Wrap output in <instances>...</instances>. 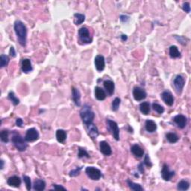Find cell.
Returning a JSON list of instances; mask_svg holds the SVG:
<instances>
[{
  "label": "cell",
  "instance_id": "cell-32",
  "mask_svg": "<svg viewBox=\"0 0 191 191\" xmlns=\"http://www.w3.org/2000/svg\"><path fill=\"white\" fill-rule=\"evenodd\" d=\"M9 61L10 58L8 55H1V56H0V67L2 68L7 66L8 63H9Z\"/></svg>",
  "mask_w": 191,
  "mask_h": 191
},
{
  "label": "cell",
  "instance_id": "cell-42",
  "mask_svg": "<svg viewBox=\"0 0 191 191\" xmlns=\"http://www.w3.org/2000/svg\"><path fill=\"white\" fill-rule=\"evenodd\" d=\"M52 187L53 188H54V190H66V188L65 187H63V186H61V185H52Z\"/></svg>",
  "mask_w": 191,
  "mask_h": 191
},
{
  "label": "cell",
  "instance_id": "cell-45",
  "mask_svg": "<svg viewBox=\"0 0 191 191\" xmlns=\"http://www.w3.org/2000/svg\"><path fill=\"white\" fill-rule=\"evenodd\" d=\"M9 54H10V55L13 58H15L16 55H16V51H15L14 48L13 47H10V51H9Z\"/></svg>",
  "mask_w": 191,
  "mask_h": 191
},
{
  "label": "cell",
  "instance_id": "cell-33",
  "mask_svg": "<svg viewBox=\"0 0 191 191\" xmlns=\"http://www.w3.org/2000/svg\"><path fill=\"white\" fill-rule=\"evenodd\" d=\"M8 99L11 101L14 105H17L19 103V100L16 96L14 92H10L8 93Z\"/></svg>",
  "mask_w": 191,
  "mask_h": 191
},
{
  "label": "cell",
  "instance_id": "cell-12",
  "mask_svg": "<svg viewBox=\"0 0 191 191\" xmlns=\"http://www.w3.org/2000/svg\"><path fill=\"white\" fill-rule=\"evenodd\" d=\"M94 63H95L96 69L97 70V71L102 72V70L105 69V58H104V56L100 55L96 56Z\"/></svg>",
  "mask_w": 191,
  "mask_h": 191
},
{
  "label": "cell",
  "instance_id": "cell-44",
  "mask_svg": "<svg viewBox=\"0 0 191 191\" xmlns=\"http://www.w3.org/2000/svg\"><path fill=\"white\" fill-rule=\"evenodd\" d=\"M120 19L123 22H128V20L129 19V17H128V16H126V15H121L120 17Z\"/></svg>",
  "mask_w": 191,
  "mask_h": 191
},
{
  "label": "cell",
  "instance_id": "cell-9",
  "mask_svg": "<svg viewBox=\"0 0 191 191\" xmlns=\"http://www.w3.org/2000/svg\"><path fill=\"white\" fill-rule=\"evenodd\" d=\"M174 176H175L174 171L169 170V167H168L167 164H164V165H163L161 169V177L163 179L166 181H169Z\"/></svg>",
  "mask_w": 191,
  "mask_h": 191
},
{
  "label": "cell",
  "instance_id": "cell-43",
  "mask_svg": "<svg viewBox=\"0 0 191 191\" xmlns=\"http://www.w3.org/2000/svg\"><path fill=\"white\" fill-rule=\"evenodd\" d=\"M16 125H17L18 127L22 128V125H23V121H22V120L21 119V118H17V120H16Z\"/></svg>",
  "mask_w": 191,
  "mask_h": 191
},
{
  "label": "cell",
  "instance_id": "cell-15",
  "mask_svg": "<svg viewBox=\"0 0 191 191\" xmlns=\"http://www.w3.org/2000/svg\"><path fill=\"white\" fill-rule=\"evenodd\" d=\"M100 152L105 156H110L112 154V149L110 145L106 141H101L100 143Z\"/></svg>",
  "mask_w": 191,
  "mask_h": 191
},
{
  "label": "cell",
  "instance_id": "cell-29",
  "mask_svg": "<svg viewBox=\"0 0 191 191\" xmlns=\"http://www.w3.org/2000/svg\"><path fill=\"white\" fill-rule=\"evenodd\" d=\"M84 20H85V16L84 14H81L79 13H75L74 14V22L77 26L84 22Z\"/></svg>",
  "mask_w": 191,
  "mask_h": 191
},
{
  "label": "cell",
  "instance_id": "cell-30",
  "mask_svg": "<svg viewBox=\"0 0 191 191\" xmlns=\"http://www.w3.org/2000/svg\"><path fill=\"white\" fill-rule=\"evenodd\" d=\"M127 184H128L129 188L131 190H134V191H138V190H143V188L141 187L140 185L137 183H134V182L130 181V180H127L126 181Z\"/></svg>",
  "mask_w": 191,
  "mask_h": 191
},
{
  "label": "cell",
  "instance_id": "cell-36",
  "mask_svg": "<svg viewBox=\"0 0 191 191\" xmlns=\"http://www.w3.org/2000/svg\"><path fill=\"white\" fill-rule=\"evenodd\" d=\"M78 156L79 158H82L86 157V158H90L89 154L86 151L85 148H79V153H78Z\"/></svg>",
  "mask_w": 191,
  "mask_h": 191
},
{
  "label": "cell",
  "instance_id": "cell-48",
  "mask_svg": "<svg viewBox=\"0 0 191 191\" xmlns=\"http://www.w3.org/2000/svg\"><path fill=\"white\" fill-rule=\"evenodd\" d=\"M1 169H2L3 168H4V161L3 160H1Z\"/></svg>",
  "mask_w": 191,
  "mask_h": 191
},
{
  "label": "cell",
  "instance_id": "cell-41",
  "mask_svg": "<svg viewBox=\"0 0 191 191\" xmlns=\"http://www.w3.org/2000/svg\"><path fill=\"white\" fill-rule=\"evenodd\" d=\"M175 38H176L180 43L182 44V45H185V44H186V38H184V37L177 36V35H176V36H175Z\"/></svg>",
  "mask_w": 191,
  "mask_h": 191
},
{
  "label": "cell",
  "instance_id": "cell-25",
  "mask_svg": "<svg viewBox=\"0 0 191 191\" xmlns=\"http://www.w3.org/2000/svg\"><path fill=\"white\" fill-rule=\"evenodd\" d=\"M169 53L170 57L173 58L181 57V52H179V50H178V47H177L176 46H171V47H169Z\"/></svg>",
  "mask_w": 191,
  "mask_h": 191
},
{
  "label": "cell",
  "instance_id": "cell-22",
  "mask_svg": "<svg viewBox=\"0 0 191 191\" xmlns=\"http://www.w3.org/2000/svg\"><path fill=\"white\" fill-rule=\"evenodd\" d=\"M145 128H146V130L148 132L153 133V132H155V131H156L157 125L153 120H147L146 121V123H145Z\"/></svg>",
  "mask_w": 191,
  "mask_h": 191
},
{
  "label": "cell",
  "instance_id": "cell-18",
  "mask_svg": "<svg viewBox=\"0 0 191 191\" xmlns=\"http://www.w3.org/2000/svg\"><path fill=\"white\" fill-rule=\"evenodd\" d=\"M131 152L135 157L140 158L144 155V150L139 145L134 144L131 147Z\"/></svg>",
  "mask_w": 191,
  "mask_h": 191
},
{
  "label": "cell",
  "instance_id": "cell-7",
  "mask_svg": "<svg viewBox=\"0 0 191 191\" xmlns=\"http://www.w3.org/2000/svg\"><path fill=\"white\" fill-rule=\"evenodd\" d=\"M39 137H40V135H39V133L37 131V129L35 128H31L28 129L27 132H26V135H25V140L27 142H34V141L38 140Z\"/></svg>",
  "mask_w": 191,
  "mask_h": 191
},
{
  "label": "cell",
  "instance_id": "cell-37",
  "mask_svg": "<svg viewBox=\"0 0 191 191\" xmlns=\"http://www.w3.org/2000/svg\"><path fill=\"white\" fill-rule=\"evenodd\" d=\"M23 181L25 182V184H26V189H27V190H31V178H30L28 176H23Z\"/></svg>",
  "mask_w": 191,
  "mask_h": 191
},
{
  "label": "cell",
  "instance_id": "cell-46",
  "mask_svg": "<svg viewBox=\"0 0 191 191\" xmlns=\"http://www.w3.org/2000/svg\"><path fill=\"white\" fill-rule=\"evenodd\" d=\"M138 169L140 170V172L142 173V174L144 173V169H143V163H141V164L138 166Z\"/></svg>",
  "mask_w": 191,
  "mask_h": 191
},
{
  "label": "cell",
  "instance_id": "cell-13",
  "mask_svg": "<svg viewBox=\"0 0 191 191\" xmlns=\"http://www.w3.org/2000/svg\"><path fill=\"white\" fill-rule=\"evenodd\" d=\"M86 128L87 134H89V136L92 139L95 140L97 138V137H98L100 133H99V130L96 125L93 124V123H91V124L86 125Z\"/></svg>",
  "mask_w": 191,
  "mask_h": 191
},
{
  "label": "cell",
  "instance_id": "cell-21",
  "mask_svg": "<svg viewBox=\"0 0 191 191\" xmlns=\"http://www.w3.org/2000/svg\"><path fill=\"white\" fill-rule=\"evenodd\" d=\"M106 93L102 88L100 87H95V97L97 100L99 101H103L105 100L106 98Z\"/></svg>",
  "mask_w": 191,
  "mask_h": 191
},
{
  "label": "cell",
  "instance_id": "cell-5",
  "mask_svg": "<svg viewBox=\"0 0 191 191\" xmlns=\"http://www.w3.org/2000/svg\"><path fill=\"white\" fill-rule=\"evenodd\" d=\"M106 123H107V126L108 130L110 131L112 134V135L114 136V139L116 140H120V128L118 127L117 123L115 121L113 120L108 119L106 120Z\"/></svg>",
  "mask_w": 191,
  "mask_h": 191
},
{
  "label": "cell",
  "instance_id": "cell-1",
  "mask_svg": "<svg viewBox=\"0 0 191 191\" xmlns=\"http://www.w3.org/2000/svg\"><path fill=\"white\" fill-rule=\"evenodd\" d=\"M14 31L17 35L19 43L22 47L26 45V38H27V29L22 21L17 20L14 23Z\"/></svg>",
  "mask_w": 191,
  "mask_h": 191
},
{
  "label": "cell",
  "instance_id": "cell-24",
  "mask_svg": "<svg viewBox=\"0 0 191 191\" xmlns=\"http://www.w3.org/2000/svg\"><path fill=\"white\" fill-rule=\"evenodd\" d=\"M56 139L59 143H63L67 139V133L64 130L62 129H58L56 132Z\"/></svg>",
  "mask_w": 191,
  "mask_h": 191
},
{
  "label": "cell",
  "instance_id": "cell-3",
  "mask_svg": "<svg viewBox=\"0 0 191 191\" xmlns=\"http://www.w3.org/2000/svg\"><path fill=\"white\" fill-rule=\"evenodd\" d=\"M11 142L14 144V146L17 148V149L19 152H24L27 148V141L23 139V137L20 135L19 133L14 132L13 133L11 138Z\"/></svg>",
  "mask_w": 191,
  "mask_h": 191
},
{
  "label": "cell",
  "instance_id": "cell-31",
  "mask_svg": "<svg viewBox=\"0 0 191 191\" xmlns=\"http://www.w3.org/2000/svg\"><path fill=\"white\" fill-rule=\"evenodd\" d=\"M0 139L2 142L7 143L9 141V132L8 130H2L0 134Z\"/></svg>",
  "mask_w": 191,
  "mask_h": 191
},
{
  "label": "cell",
  "instance_id": "cell-23",
  "mask_svg": "<svg viewBox=\"0 0 191 191\" xmlns=\"http://www.w3.org/2000/svg\"><path fill=\"white\" fill-rule=\"evenodd\" d=\"M33 188L37 191L44 190L46 188V182L42 179H36L34 182Z\"/></svg>",
  "mask_w": 191,
  "mask_h": 191
},
{
  "label": "cell",
  "instance_id": "cell-2",
  "mask_svg": "<svg viewBox=\"0 0 191 191\" xmlns=\"http://www.w3.org/2000/svg\"><path fill=\"white\" fill-rule=\"evenodd\" d=\"M80 116L83 123L85 125L93 123L95 117V114L92 110L91 107L88 105H84L80 111Z\"/></svg>",
  "mask_w": 191,
  "mask_h": 191
},
{
  "label": "cell",
  "instance_id": "cell-47",
  "mask_svg": "<svg viewBox=\"0 0 191 191\" xmlns=\"http://www.w3.org/2000/svg\"><path fill=\"white\" fill-rule=\"evenodd\" d=\"M121 39L123 41H125V40H127V39H128V37H127V35H122Z\"/></svg>",
  "mask_w": 191,
  "mask_h": 191
},
{
  "label": "cell",
  "instance_id": "cell-10",
  "mask_svg": "<svg viewBox=\"0 0 191 191\" xmlns=\"http://www.w3.org/2000/svg\"><path fill=\"white\" fill-rule=\"evenodd\" d=\"M185 79L180 75H177V76L175 78L174 81H173V84H174L177 93H181L182 91H183V88L184 87H185Z\"/></svg>",
  "mask_w": 191,
  "mask_h": 191
},
{
  "label": "cell",
  "instance_id": "cell-34",
  "mask_svg": "<svg viewBox=\"0 0 191 191\" xmlns=\"http://www.w3.org/2000/svg\"><path fill=\"white\" fill-rule=\"evenodd\" d=\"M120 103H121V100H120V99L118 98V97L115 98L112 102V106H111V107H112V111H117L118 109H119Z\"/></svg>",
  "mask_w": 191,
  "mask_h": 191
},
{
  "label": "cell",
  "instance_id": "cell-39",
  "mask_svg": "<svg viewBox=\"0 0 191 191\" xmlns=\"http://www.w3.org/2000/svg\"><path fill=\"white\" fill-rule=\"evenodd\" d=\"M143 164L148 167H152V164L151 161H150V158H149V157H148V155H146V156H145L144 161H143Z\"/></svg>",
  "mask_w": 191,
  "mask_h": 191
},
{
  "label": "cell",
  "instance_id": "cell-8",
  "mask_svg": "<svg viewBox=\"0 0 191 191\" xmlns=\"http://www.w3.org/2000/svg\"><path fill=\"white\" fill-rule=\"evenodd\" d=\"M133 96L136 101H142L146 98L147 93L140 87H135L133 90Z\"/></svg>",
  "mask_w": 191,
  "mask_h": 191
},
{
  "label": "cell",
  "instance_id": "cell-17",
  "mask_svg": "<svg viewBox=\"0 0 191 191\" xmlns=\"http://www.w3.org/2000/svg\"><path fill=\"white\" fill-rule=\"evenodd\" d=\"M33 70L31 61L29 58H25L22 61V71L24 73H29Z\"/></svg>",
  "mask_w": 191,
  "mask_h": 191
},
{
  "label": "cell",
  "instance_id": "cell-19",
  "mask_svg": "<svg viewBox=\"0 0 191 191\" xmlns=\"http://www.w3.org/2000/svg\"><path fill=\"white\" fill-rule=\"evenodd\" d=\"M72 98L76 106H81V93L80 91L75 87L72 88Z\"/></svg>",
  "mask_w": 191,
  "mask_h": 191
},
{
  "label": "cell",
  "instance_id": "cell-40",
  "mask_svg": "<svg viewBox=\"0 0 191 191\" xmlns=\"http://www.w3.org/2000/svg\"><path fill=\"white\" fill-rule=\"evenodd\" d=\"M182 9H183L184 11H185L186 13H190V3L187 2H185L183 4V5H182Z\"/></svg>",
  "mask_w": 191,
  "mask_h": 191
},
{
  "label": "cell",
  "instance_id": "cell-11",
  "mask_svg": "<svg viewBox=\"0 0 191 191\" xmlns=\"http://www.w3.org/2000/svg\"><path fill=\"white\" fill-rule=\"evenodd\" d=\"M173 122L176 123L177 126L179 128H185V126L187 125V119L185 116L182 114H178L173 118Z\"/></svg>",
  "mask_w": 191,
  "mask_h": 191
},
{
  "label": "cell",
  "instance_id": "cell-20",
  "mask_svg": "<svg viewBox=\"0 0 191 191\" xmlns=\"http://www.w3.org/2000/svg\"><path fill=\"white\" fill-rule=\"evenodd\" d=\"M21 179L20 178L17 176H14L8 178V181H7V183L8 185L10 187H19V186L21 185Z\"/></svg>",
  "mask_w": 191,
  "mask_h": 191
},
{
  "label": "cell",
  "instance_id": "cell-6",
  "mask_svg": "<svg viewBox=\"0 0 191 191\" xmlns=\"http://www.w3.org/2000/svg\"><path fill=\"white\" fill-rule=\"evenodd\" d=\"M86 174L87 176L93 181H98L102 177V173L99 169L94 167H88L85 169Z\"/></svg>",
  "mask_w": 191,
  "mask_h": 191
},
{
  "label": "cell",
  "instance_id": "cell-35",
  "mask_svg": "<svg viewBox=\"0 0 191 191\" xmlns=\"http://www.w3.org/2000/svg\"><path fill=\"white\" fill-rule=\"evenodd\" d=\"M152 108H153L154 111H156L158 114H161L164 112V108L163 107L162 105H159V104H158V103H155V102H154V103L152 104Z\"/></svg>",
  "mask_w": 191,
  "mask_h": 191
},
{
  "label": "cell",
  "instance_id": "cell-4",
  "mask_svg": "<svg viewBox=\"0 0 191 191\" xmlns=\"http://www.w3.org/2000/svg\"><path fill=\"white\" fill-rule=\"evenodd\" d=\"M79 37L80 41L82 42L83 43H91L93 41L89 29L86 27H82L79 30Z\"/></svg>",
  "mask_w": 191,
  "mask_h": 191
},
{
  "label": "cell",
  "instance_id": "cell-28",
  "mask_svg": "<svg viewBox=\"0 0 191 191\" xmlns=\"http://www.w3.org/2000/svg\"><path fill=\"white\" fill-rule=\"evenodd\" d=\"M166 138L170 143H176L179 140L178 136L176 133H173V132H169V133L166 134Z\"/></svg>",
  "mask_w": 191,
  "mask_h": 191
},
{
  "label": "cell",
  "instance_id": "cell-27",
  "mask_svg": "<svg viewBox=\"0 0 191 191\" xmlns=\"http://www.w3.org/2000/svg\"><path fill=\"white\" fill-rule=\"evenodd\" d=\"M189 187H190V183L186 180H181L178 182V185H177V189L181 191L187 190Z\"/></svg>",
  "mask_w": 191,
  "mask_h": 191
},
{
  "label": "cell",
  "instance_id": "cell-38",
  "mask_svg": "<svg viewBox=\"0 0 191 191\" xmlns=\"http://www.w3.org/2000/svg\"><path fill=\"white\" fill-rule=\"evenodd\" d=\"M81 169H82V167H79L75 168V169H72V170H71L70 172V177H75V176H79V175L80 174Z\"/></svg>",
  "mask_w": 191,
  "mask_h": 191
},
{
  "label": "cell",
  "instance_id": "cell-26",
  "mask_svg": "<svg viewBox=\"0 0 191 191\" xmlns=\"http://www.w3.org/2000/svg\"><path fill=\"white\" fill-rule=\"evenodd\" d=\"M140 111L144 115H148L150 112V104L148 102H143L140 105Z\"/></svg>",
  "mask_w": 191,
  "mask_h": 191
},
{
  "label": "cell",
  "instance_id": "cell-14",
  "mask_svg": "<svg viewBox=\"0 0 191 191\" xmlns=\"http://www.w3.org/2000/svg\"><path fill=\"white\" fill-rule=\"evenodd\" d=\"M162 100L168 106H172L174 103V97L169 91H164L161 95Z\"/></svg>",
  "mask_w": 191,
  "mask_h": 191
},
{
  "label": "cell",
  "instance_id": "cell-16",
  "mask_svg": "<svg viewBox=\"0 0 191 191\" xmlns=\"http://www.w3.org/2000/svg\"><path fill=\"white\" fill-rule=\"evenodd\" d=\"M103 86L105 88L106 93H108V95L109 96H111L114 93V88H115V84L114 81L111 80H105L103 81Z\"/></svg>",
  "mask_w": 191,
  "mask_h": 191
}]
</instances>
